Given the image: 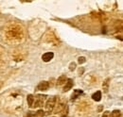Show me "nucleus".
<instances>
[{"instance_id": "obj_3", "label": "nucleus", "mask_w": 123, "mask_h": 117, "mask_svg": "<svg viewBox=\"0 0 123 117\" xmlns=\"http://www.w3.org/2000/svg\"><path fill=\"white\" fill-rule=\"evenodd\" d=\"M46 95H43V94H38L35 98H34V102H33V105L32 107L33 108H40L44 105L45 103V100H46Z\"/></svg>"}, {"instance_id": "obj_19", "label": "nucleus", "mask_w": 123, "mask_h": 117, "mask_svg": "<svg viewBox=\"0 0 123 117\" xmlns=\"http://www.w3.org/2000/svg\"><path fill=\"white\" fill-rule=\"evenodd\" d=\"M62 117H66V116H65V115H63V116H62Z\"/></svg>"}, {"instance_id": "obj_14", "label": "nucleus", "mask_w": 123, "mask_h": 117, "mask_svg": "<svg viewBox=\"0 0 123 117\" xmlns=\"http://www.w3.org/2000/svg\"><path fill=\"white\" fill-rule=\"evenodd\" d=\"M44 116H45V111H42V110H39L33 115H31V117H44Z\"/></svg>"}, {"instance_id": "obj_17", "label": "nucleus", "mask_w": 123, "mask_h": 117, "mask_svg": "<svg viewBox=\"0 0 123 117\" xmlns=\"http://www.w3.org/2000/svg\"><path fill=\"white\" fill-rule=\"evenodd\" d=\"M101 117H110V111H104V112H103V114H102V116H101Z\"/></svg>"}, {"instance_id": "obj_10", "label": "nucleus", "mask_w": 123, "mask_h": 117, "mask_svg": "<svg viewBox=\"0 0 123 117\" xmlns=\"http://www.w3.org/2000/svg\"><path fill=\"white\" fill-rule=\"evenodd\" d=\"M92 98H93V100H95V101H97V102L100 101V100H101V92H100V91L96 92L92 95Z\"/></svg>"}, {"instance_id": "obj_7", "label": "nucleus", "mask_w": 123, "mask_h": 117, "mask_svg": "<svg viewBox=\"0 0 123 117\" xmlns=\"http://www.w3.org/2000/svg\"><path fill=\"white\" fill-rule=\"evenodd\" d=\"M54 57V54L52 53V52H46L45 53L43 56H42V59L45 61V62H48V61H50L52 58Z\"/></svg>"}, {"instance_id": "obj_13", "label": "nucleus", "mask_w": 123, "mask_h": 117, "mask_svg": "<svg viewBox=\"0 0 123 117\" xmlns=\"http://www.w3.org/2000/svg\"><path fill=\"white\" fill-rule=\"evenodd\" d=\"M110 117H121V111L118 110H115L110 112Z\"/></svg>"}, {"instance_id": "obj_2", "label": "nucleus", "mask_w": 123, "mask_h": 117, "mask_svg": "<svg viewBox=\"0 0 123 117\" xmlns=\"http://www.w3.org/2000/svg\"><path fill=\"white\" fill-rule=\"evenodd\" d=\"M57 102V97L56 96H51L46 100L45 105V110H46V114H50L53 111V109L55 108V104Z\"/></svg>"}, {"instance_id": "obj_16", "label": "nucleus", "mask_w": 123, "mask_h": 117, "mask_svg": "<svg viewBox=\"0 0 123 117\" xmlns=\"http://www.w3.org/2000/svg\"><path fill=\"white\" fill-rule=\"evenodd\" d=\"M78 59H79L78 61H79V63H80V64H82V63H84V62L86 61V58H84V57H80Z\"/></svg>"}, {"instance_id": "obj_6", "label": "nucleus", "mask_w": 123, "mask_h": 117, "mask_svg": "<svg viewBox=\"0 0 123 117\" xmlns=\"http://www.w3.org/2000/svg\"><path fill=\"white\" fill-rule=\"evenodd\" d=\"M73 85H74V81H73V79L68 78V79L66 80L64 86H63V92H68L69 90H71L72 87H73Z\"/></svg>"}, {"instance_id": "obj_9", "label": "nucleus", "mask_w": 123, "mask_h": 117, "mask_svg": "<svg viewBox=\"0 0 123 117\" xmlns=\"http://www.w3.org/2000/svg\"><path fill=\"white\" fill-rule=\"evenodd\" d=\"M110 78L108 77L106 78L104 81H103V83H102V89H103V92L104 93H108V91H109V85H110Z\"/></svg>"}, {"instance_id": "obj_18", "label": "nucleus", "mask_w": 123, "mask_h": 117, "mask_svg": "<svg viewBox=\"0 0 123 117\" xmlns=\"http://www.w3.org/2000/svg\"><path fill=\"white\" fill-rule=\"evenodd\" d=\"M26 117H31V113H28V114L26 115Z\"/></svg>"}, {"instance_id": "obj_8", "label": "nucleus", "mask_w": 123, "mask_h": 117, "mask_svg": "<svg viewBox=\"0 0 123 117\" xmlns=\"http://www.w3.org/2000/svg\"><path fill=\"white\" fill-rule=\"evenodd\" d=\"M66 80H67V78H66V76H64V75H62L61 76L57 79V86H62V85H64L65 84V82H66Z\"/></svg>"}, {"instance_id": "obj_5", "label": "nucleus", "mask_w": 123, "mask_h": 117, "mask_svg": "<svg viewBox=\"0 0 123 117\" xmlns=\"http://www.w3.org/2000/svg\"><path fill=\"white\" fill-rule=\"evenodd\" d=\"M48 88H49V83L47 81H41L37 85V90L38 91H42V92L48 90Z\"/></svg>"}, {"instance_id": "obj_4", "label": "nucleus", "mask_w": 123, "mask_h": 117, "mask_svg": "<svg viewBox=\"0 0 123 117\" xmlns=\"http://www.w3.org/2000/svg\"><path fill=\"white\" fill-rule=\"evenodd\" d=\"M55 106H56V108L53 109L54 113H60L62 111L65 110V108H66V102H65L64 100H60V101L58 102V104L56 102Z\"/></svg>"}, {"instance_id": "obj_1", "label": "nucleus", "mask_w": 123, "mask_h": 117, "mask_svg": "<svg viewBox=\"0 0 123 117\" xmlns=\"http://www.w3.org/2000/svg\"><path fill=\"white\" fill-rule=\"evenodd\" d=\"M4 38L10 43H19L24 38V30L18 24H10L4 29Z\"/></svg>"}, {"instance_id": "obj_12", "label": "nucleus", "mask_w": 123, "mask_h": 117, "mask_svg": "<svg viewBox=\"0 0 123 117\" xmlns=\"http://www.w3.org/2000/svg\"><path fill=\"white\" fill-rule=\"evenodd\" d=\"M27 101H28V105L30 108H32V105L34 102V96L32 94H29L28 97H27Z\"/></svg>"}, {"instance_id": "obj_15", "label": "nucleus", "mask_w": 123, "mask_h": 117, "mask_svg": "<svg viewBox=\"0 0 123 117\" xmlns=\"http://www.w3.org/2000/svg\"><path fill=\"white\" fill-rule=\"evenodd\" d=\"M76 69V63L75 62H71L70 65H69V70L70 71H74Z\"/></svg>"}, {"instance_id": "obj_11", "label": "nucleus", "mask_w": 123, "mask_h": 117, "mask_svg": "<svg viewBox=\"0 0 123 117\" xmlns=\"http://www.w3.org/2000/svg\"><path fill=\"white\" fill-rule=\"evenodd\" d=\"M81 94H82V91L81 90H74V92H73V94L71 95V99L73 100V99L77 98L78 96H80Z\"/></svg>"}]
</instances>
